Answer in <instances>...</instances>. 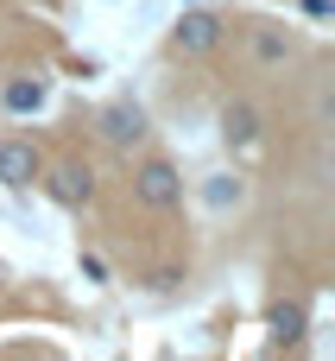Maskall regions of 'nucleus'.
I'll use <instances>...</instances> for the list:
<instances>
[{
  "instance_id": "nucleus-1",
  "label": "nucleus",
  "mask_w": 335,
  "mask_h": 361,
  "mask_svg": "<svg viewBox=\"0 0 335 361\" xmlns=\"http://www.w3.org/2000/svg\"><path fill=\"white\" fill-rule=\"evenodd\" d=\"M38 184H44V197H51L57 209H82V203H95V171H89L82 159H63V165L38 171Z\"/></svg>"
},
{
  "instance_id": "nucleus-2",
  "label": "nucleus",
  "mask_w": 335,
  "mask_h": 361,
  "mask_svg": "<svg viewBox=\"0 0 335 361\" xmlns=\"http://www.w3.org/2000/svg\"><path fill=\"white\" fill-rule=\"evenodd\" d=\"M133 197H139L146 209H177V203H184L177 165H171V159H146V165L133 171Z\"/></svg>"
},
{
  "instance_id": "nucleus-3",
  "label": "nucleus",
  "mask_w": 335,
  "mask_h": 361,
  "mask_svg": "<svg viewBox=\"0 0 335 361\" xmlns=\"http://www.w3.org/2000/svg\"><path fill=\"white\" fill-rule=\"evenodd\" d=\"M222 13H209V6H184V19H177V32H171V44H177V57H203V51H215L222 44Z\"/></svg>"
},
{
  "instance_id": "nucleus-4",
  "label": "nucleus",
  "mask_w": 335,
  "mask_h": 361,
  "mask_svg": "<svg viewBox=\"0 0 335 361\" xmlns=\"http://www.w3.org/2000/svg\"><path fill=\"white\" fill-rule=\"evenodd\" d=\"M95 127H101V140H108L114 152H133V146L152 133V121H146V108H139V102H108Z\"/></svg>"
},
{
  "instance_id": "nucleus-5",
  "label": "nucleus",
  "mask_w": 335,
  "mask_h": 361,
  "mask_svg": "<svg viewBox=\"0 0 335 361\" xmlns=\"http://www.w3.org/2000/svg\"><path fill=\"white\" fill-rule=\"evenodd\" d=\"M38 171H44V152L32 146V140H0V184L6 190H32L38 184Z\"/></svg>"
},
{
  "instance_id": "nucleus-6",
  "label": "nucleus",
  "mask_w": 335,
  "mask_h": 361,
  "mask_svg": "<svg viewBox=\"0 0 335 361\" xmlns=\"http://www.w3.org/2000/svg\"><path fill=\"white\" fill-rule=\"evenodd\" d=\"M304 330H310V311H304L298 298H279V305L266 311V343H272V349H304Z\"/></svg>"
},
{
  "instance_id": "nucleus-7",
  "label": "nucleus",
  "mask_w": 335,
  "mask_h": 361,
  "mask_svg": "<svg viewBox=\"0 0 335 361\" xmlns=\"http://www.w3.org/2000/svg\"><path fill=\"white\" fill-rule=\"evenodd\" d=\"M247 51H253L260 70H285V63H291V32H285V25H253V32H247Z\"/></svg>"
},
{
  "instance_id": "nucleus-8",
  "label": "nucleus",
  "mask_w": 335,
  "mask_h": 361,
  "mask_svg": "<svg viewBox=\"0 0 335 361\" xmlns=\"http://www.w3.org/2000/svg\"><path fill=\"white\" fill-rule=\"evenodd\" d=\"M222 140H228L234 152H253V146H260V108H253V102H228V108H222Z\"/></svg>"
},
{
  "instance_id": "nucleus-9",
  "label": "nucleus",
  "mask_w": 335,
  "mask_h": 361,
  "mask_svg": "<svg viewBox=\"0 0 335 361\" xmlns=\"http://www.w3.org/2000/svg\"><path fill=\"white\" fill-rule=\"evenodd\" d=\"M0 102H6V114H38V108L51 102V89H44L38 76H13V82L0 89Z\"/></svg>"
},
{
  "instance_id": "nucleus-10",
  "label": "nucleus",
  "mask_w": 335,
  "mask_h": 361,
  "mask_svg": "<svg viewBox=\"0 0 335 361\" xmlns=\"http://www.w3.org/2000/svg\"><path fill=\"white\" fill-rule=\"evenodd\" d=\"M234 197H241V184H228V178H215V184H209V203H215V209H228Z\"/></svg>"
},
{
  "instance_id": "nucleus-11",
  "label": "nucleus",
  "mask_w": 335,
  "mask_h": 361,
  "mask_svg": "<svg viewBox=\"0 0 335 361\" xmlns=\"http://www.w3.org/2000/svg\"><path fill=\"white\" fill-rule=\"evenodd\" d=\"M82 279H89V286H108V260H101V254H82Z\"/></svg>"
},
{
  "instance_id": "nucleus-12",
  "label": "nucleus",
  "mask_w": 335,
  "mask_h": 361,
  "mask_svg": "<svg viewBox=\"0 0 335 361\" xmlns=\"http://www.w3.org/2000/svg\"><path fill=\"white\" fill-rule=\"evenodd\" d=\"M329 13H335L329 0H304V19H329Z\"/></svg>"
},
{
  "instance_id": "nucleus-13",
  "label": "nucleus",
  "mask_w": 335,
  "mask_h": 361,
  "mask_svg": "<svg viewBox=\"0 0 335 361\" xmlns=\"http://www.w3.org/2000/svg\"><path fill=\"white\" fill-rule=\"evenodd\" d=\"M0 286H6V260H0Z\"/></svg>"
},
{
  "instance_id": "nucleus-14",
  "label": "nucleus",
  "mask_w": 335,
  "mask_h": 361,
  "mask_svg": "<svg viewBox=\"0 0 335 361\" xmlns=\"http://www.w3.org/2000/svg\"><path fill=\"white\" fill-rule=\"evenodd\" d=\"M184 6H190V0H184Z\"/></svg>"
}]
</instances>
